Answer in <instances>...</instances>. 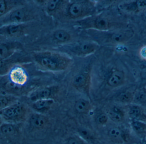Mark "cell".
<instances>
[{"label": "cell", "mask_w": 146, "mask_h": 144, "mask_svg": "<svg viewBox=\"0 0 146 144\" xmlns=\"http://www.w3.org/2000/svg\"><path fill=\"white\" fill-rule=\"evenodd\" d=\"M34 59L42 68L54 72L66 70L72 62L70 57L56 52H38L34 55Z\"/></svg>", "instance_id": "obj_1"}, {"label": "cell", "mask_w": 146, "mask_h": 144, "mask_svg": "<svg viewBox=\"0 0 146 144\" xmlns=\"http://www.w3.org/2000/svg\"><path fill=\"white\" fill-rule=\"evenodd\" d=\"M1 116L6 122L16 123L25 121L29 114V109L23 103L18 102L1 110Z\"/></svg>", "instance_id": "obj_2"}, {"label": "cell", "mask_w": 146, "mask_h": 144, "mask_svg": "<svg viewBox=\"0 0 146 144\" xmlns=\"http://www.w3.org/2000/svg\"><path fill=\"white\" fill-rule=\"evenodd\" d=\"M88 19L85 26L101 31L113 30L121 25L120 22H118L116 19L103 14L97 15Z\"/></svg>", "instance_id": "obj_3"}, {"label": "cell", "mask_w": 146, "mask_h": 144, "mask_svg": "<svg viewBox=\"0 0 146 144\" xmlns=\"http://www.w3.org/2000/svg\"><path fill=\"white\" fill-rule=\"evenodd\" d=\"M98 32V39L105 43L119 44L125 43L131 39L133 36V32L130 30L118 31H108Z\"/></svg>", "instance_id": "obj_4"}, {"label": "cell", "mask_w": 146, "mask_h": 144, "mask_svg": "<svg viewBox=\"0 0 146 144\" xmlns=\"http://www.w3.org/2000/svg\"><path fill=\"white\" fill-rule=\"evenodd\" d=\"M94 9V4L91 2L75 1L69 5L67 13L72 18H79L90 15Z\"/></svg>", "instance_id": "obj_5"}, {"label": "cell", "mask_w": 146, "mask_h": 144, "mask_svg": "<svg viewBox=\"0 0 146 144\" xmlns=\"http://www.w3.org/2000/svg\"><path fill=\"white\" fill-rule=\"evenodd\" d=\"M29 12L24 9H17L10 12L4 17L3 23L7 25L19 24L30 18Z\"/></svg>", "instance_id": "obj_6"}, {"label": "cell", "mask_w": 146, "mask_h": 144, "mask_svg": "<svg viewBox=\"0 0 146 144\" xmlns=\"http://www.w3.org/2000/svg\"><path fill=\"white\" fill-rule=\"evenodd\" d=\"M99 47L98 43L95 42H80L70 47L72 53L79 55H87L94 53Z\"/></svg>", "instance_id": "obj_7"}, {"label": "cell", "mask_w": 146, "mask_h": 144, "mask_svg": "<svg viewBox=\"0 0 146 144\" xmlns=\"http://www.w3.org/2000/svg\"><path fill=\"white\" fill-rule=\"evenodd\" d=\"M90 83V76L88 72H80L74 77L72 85L79 91L88 93Z\"/></svg>", "instance_id": "obj_8"}, {"label": "cell", "mask_w": 146, "mask_h": 144, "mask_svg": "<svg viewBox=\"0 0 146 144\" xmlns=\"http://www.w3.org/2000/svg\"><path fill=\"white\" fill-rule=\"evenodd\" d=\"M10 78L13 83L17 86H22L28 82V75L23 68L17 66L11 70Z\"/></svg>", "instance_id": "obj_9"}, {"label": "cell", "mask_w": 146, "mask_h": 144, "mask_svg": "<svg viewBox=\"0 0 146 144\" xmlns=\"http://www.w3.org/2000/svg\"><path fill=\"white\" fill-rule=\"evenodd\" d=\"M29 123L31 127L36 129H41L46 127L49 124L48 118L39 112L33 113L29 117Z\"/></svg>", "instance_id": "obj_10"}, {"label": "cell", "mask_w": 146, "mask_h": 144, "mask_svg": "<svg viewBox=\"0 0 146 144\" xmlns=\"http://www.w3.org/2000/svg\"><path fill=\"white\" fill-rule=\"evenodd\" d=\"M125 80V74L120 70H114L108 76L107 80V84L111 87H117L122 85Z\"/></svg>", "instance_id": "obj_11"}, {"label": "cell", "mask_w": 146, "mask_h": 144, "mask_svg": "<svg viewBox=\"0 0 146 144\" xmlns=\"http://www.w3.org/2000/svg\"><path fill=\"white\" fill-rule=\"evenodd\" d=\"M54 102V100L51 98L39 100L32 102L31 107L37 112L41 113L48 110Z\"/></svg>", "instance_id": "obj_12"}, {"label": "cell", "mask_w": 146, "mask_h": 144, "mask_svg": "<svg viewBox=\"0 0 146 144\" xmlns=\"http://www.w3.org/2000/svg\"><path fill=\"white\" fill-rule=\"evenodd\" d=\"M52 93V89L51 88H43L32 93L30 95V99L33 102L39 100L50 99Z\"/></svg>", "instance_id": "obj_13"}, {"label": "cell", "mask_w": 146, "mask_h": 144, "mask_svg": "<svg viewBox=\"0 0 146 144\" xmlns=\"http://www.w3.org/2000/svg\"><path fill=\"white\" fill-rule=\"evenodd\" d=\"M75 110L81 114H87L92 110V106L88 100L80 99L76 101L74 105Z\"/></svg>", "instance_id": "obj_14"}, {"label": "cell", "mask_w": 146, "mask_h": 144, "mask_svg": "<svg viewBox=\"0 0 146 144\" xmlns=\"http://www.w3.org/2000/svg\"><path fill=\"white\" fill-rule=\"evenodd\" d=\"M146 8V0H139L123 5L122 9L129 12L137 10H143Z\"/></svg>", "instance_id": "obj_15"}, {"label": "cell", "mask_w": 146, "mask_h": 144, "mask_svg": "<svg viewBox=\"0 0 146 144\" xmlns=\"http://www.w3.org/2000/svg\"><path fill=\"white\" fill-rule=\"evenodd\" d=\"M16 45L13 43H3L1 44V60L5 59L11 56L16 49Z\"/></svg>", "instance_id": "obj_16"}, {"label": "cell", "mask_w": 146, "mask_h": 144, "mask_svg": "<svg viewBox=\"0 0 146 144\" xmlns=\"http://www.w3.org/2000/svg\"><path fill=\"white\" fill-rule=\"evenodd\" d=\"M17 97L13 95H1L0 97V110L6 108L19 102Z\"/></svg>", "instance_id": "obj_17"}, {"label": "cell", "mask_w": 146, "mask_h": 144, "mask_svg": "<svg viewBox=\"0 0 146 144\" xmlns=\"http://www.w3.org/2000/svg\"><path fill=\"white\" fill-rule=\"evenodd\" d=\"M7 25L3 27V32L10 36H18L23 31V26L19 24H10Z\"/></svg>", "instance_id": "obj_18"}, {"label": "cell", "mask_w": 146, "mask_h": 144, "mask_svg": "<svg viewBox=\"0 0 146 144\" xmlns=\"http://www.w3.org/2000/svg\"><path fill=\"white\" fill-rule=\"evenodd\" d=\"M108 136L110 139L118 143H122L124 141V135L121 130L116 127L111 128L108 132Z\"/></svg>", "instance_id": "obj_19"}, {"label": "cell", "mask_w": 146, "mask_h": 144, "mask_svg": "<svg viewBox=\"0 0 146 144\" xmlns=\"http://www.w3.org/2000/svg\"><path fill=\"white\" fill-rule=\"evenodd\" d=\"M128 114L132 120H141V118H142L143 112L140 106L137 105H133L129 108Z\"/></svg>", "instance_id": "obj_20"}, {"label": "cell", "mask_w": 146, "mask_h": 144, "mask_svg": "<svg viewBox=\"0 0 146 144\" xmlns=\"http://www.w3.org/2000/svg\"><path fill=\"white\" fill-rule=\"evenodd\" d=\"M107 115L109 118L116 122H120L123 120V114L118 108H113L111 109L108 112Z\"/></svg>", "instance_id": "obj_21"}, {"label": "cell", "mask_w": 146, "mask_h": 144, "mask_svg": "<svg viewBox=\"0 0 146 144\" xmlns=\"http://www.w3.org/2000/svg\"><path fill=\"white\" fill-rule=\"evenodd\" d=\"M131 126L133 130L138 134H142L146 132V124L141 120H132Z\"/></svg>", "instance_id": "obj_22"}, {"label": "cell", "mask_w": 146, "mask_h": 144, "mask_svg": "<svg viewBox=\"0 0 146 144\" xmlns=\"http://www.w3.org/2000/svg\"><path fill=\"white\" fill-rule=\"evenodd\" d=\"M134 95L129 91H124L119 93L116 97L119 102L123 103H130L134 100Z\"/></svg>", "instance_id": "obj_23"}, {"label": "cell", "mask_w": 146, "mask_h": 144, "mask_svg": "<svg viewBox=\"0 0 146 144\" xmlns=\"http://www.w3.org/2000/svg\"><path fill=\"white\" fill-rule=\"evenodd\" d=\"M16 127L14 123L5 122L1 126V131L3 134L11 135L13 134L16 131Z\"/></svg>", "instance_id": "obj_24"}, {"label": "cell", "mask_w": 146, "mask_h": 144, "mask_svg": "<svg viewBox=\"0 0 146 144\" xmlns=\"http://www.w3.org/2000/svg\"><path fill=\"white\" fill-rule=\"evenodd\" d=\"M53 36L54 39L61 42L68 41L70 38V34L64 30H57L54 32Z\"/></svg>", "instance_id": "obj_25"}, {"label": "cell", "mask_w": 146, "mask_h": 144, "mask_svg": "<svg viewBox=\"0 0 146 144\" xmlns=\"http://www.w3.org/2000/svg\"><path fill=\"white\" fill-rule=\"evenodd\" d=\"M78 132L80 137H82L85 141L92 140L94 138L92 133L88 130L86 129H79Z\"/></svg>", "instance_id": "obj_26"}, {"label": "cell", "mask_w": 146, "mask_h": 144, "mask_svg": "<svg viewBox=\"0 0 146 144\" xmlns=\"http://www.w3.org/2000/svg\"><path fill=\"white\" fill-rule=\"evenodd\" d=\"M64 144H86V143L80 136H73L68 138Z\"/></svg>", "instance_id": "obj_27"}, {"label": "cell", "mask_w": 146, "mask_h": 144, "mask_svg": "<svg viewBox=\"0 0 146 144\" xmlns=\"http://www.w3.org/2000/svg\"><path fill=\"white\" fill-rule=\"evenodd\" d=\"M10 4L8 1L5 0H1L0 1V14L1 17L6 14L8 12L10 7L9 5Z\"/></svg>", "instance_id": "obj_28"}, {"label": "cell", "mask_w": 146, "mask_h": 144, "mask_svg": "<svg viewBox=\"0 0 146 144\" xmlns=\"http://www.w3.org/2000/svg\"><path fill=\"white\" fill-rule=\"evenodd\" d=\"M63 1H59V0H53V1H50L48 2L47 5V8L49 12H53L55 11L58 6L60 5Z\"/></svg>", "instance_id": "obj_29"}, {"label": "cell", "mask_w": 146, "mask_h": 144, "mask_svg": "<svg viewBox=\"0 0 146 144\" xmlns=\"http://www.w3.org/2000/svg\"><path fill=\"white\" fill-rule=\"evenodd\" d=\"M136 102L142 103L146 100V93L144 91H140L134 95V100Z\"/></svg>", "instance_id": "obj_30"}, {"label": "cell", "mask_w": 146, "mask_h": 144, "mask_svg": "<svg viewBox=\"0 0 146 144\" xmlns=\"http://www.w3.org/2000/svg\"><path fill=\"white\" fill-rule=\"evenodd\" d=\"M108 118H109L107 114L105 113H100L96 117V122L100 125H104L107 123Z\"/></svg>", "instance_id": "obj_31"}, {"label": "cell", "mask_w": 146, "mask_h": 144, "mask_svg": "<svg viewBox=\"0 0 146 144\" xmlns=\"http://www.w3.org/2000/svg\"><path fill=\"white\" fill-rule=\"evenodd\" d=\"M139 55L142 59L146 60V45L143 46L140 49Z\"/></svg>", "instance_id": "obj_32"}, {"label": "cell", "mask_w": 146, "mask_h": 144, "mask_svg": "<svg viewBox=\"0 0 146 144\" xmlns=\"http://www.w3.org/2000/svg\"><path fill=\"white\" fill-rule=\"evenodd\" d=\"M141 76L144 79H146V69L143 70L141 72Z\"/></svg>", "instance_id": "obj_33"}, {"label": "cell", "mask_w": 146, "mask_h": 144, "mask_svg": "<svg viewBox=\"0 0 146 144\" xmlns=\"http://www.w3.org/2000/svg\"><path fill=\"white\" fill-rule=\"evenodd\" d=\"M143 14L145 18H146V8L143 10Z\"/></svg>", "instance_id": "obj_34"}]
</instances>
